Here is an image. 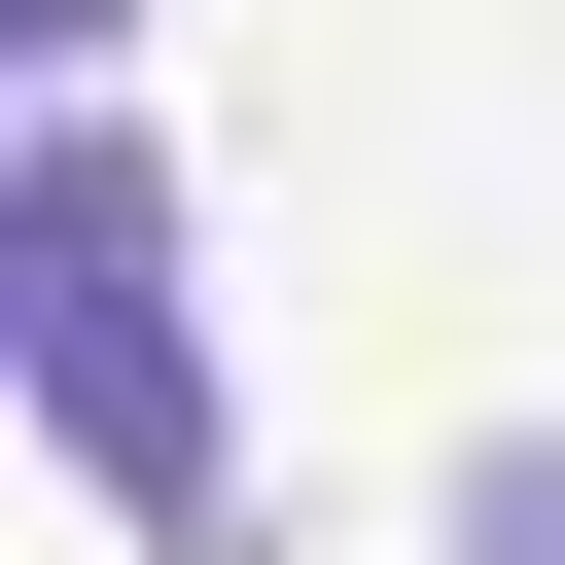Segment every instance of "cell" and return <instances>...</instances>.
Masks as SVG:
<instances>
[{"mask_svg": "<svg viewBox=\"0 0 565 565\" xmlns=\"http://www.w3.org/2000/svg\"><path fill=\"white\" fill-rule=\"evenodd\" d=\"M0 353H35V424H71V494L106 530H247V424H212V282H177V141L106 106V71H35V141H0Z\"/></svg>", "mask_w": 565, "mask_h": 565, "instance_id": "1", "label": "cell"}, {"mask_svg": "<svg viewBox=\"0 0 565 565\" xmlns=\"http://www.w3.org/2000/svg\"><path fill=\"white\" fill-rule=\"evenodd\" d=\"M459 565H565V424H494V459H459Z\"/></svg>", "mask_w": 565, "mask_h": 565, "instance_id": "2", "label": "cell"}, {"mask_svg": "<svg viewBox=\"0 0 565 565\" xmlns=\"http://www.w3.org/2000/svg\"><path fill=\"white\" fill-rule=\"evenodd\" d=\"M0 35H35V71H106V35H141V0H0Z\"/></svg>", "mask_w": 565, "mask_h": 565, "instance_id": "3", "label": "cell"}]
</instances>
